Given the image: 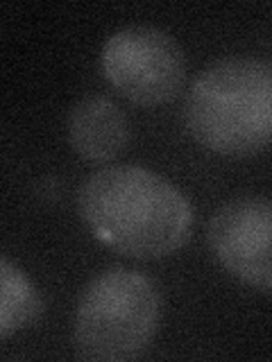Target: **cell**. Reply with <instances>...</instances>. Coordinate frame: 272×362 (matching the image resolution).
<instances>
[{"instance_id": "obj_1", "label": "cell", "mask_w": 272, "mask_h": 362, "mask_svg": "<svg viewBox=\"0 0 272 362\" xmlns=\"http://www.w3.org/2000/svg\"><path fill=\"white\" fill-rule=\"evenodd\" d=\"M77 211L102 245L139 260L175 254L193 231L188 197L141 165H109L89 175L77 190Z\"/></svg>"}, {"instance_id": "obj_2", "label": "cell", "mask_w": 272, "mask_h": 362, "mask_svg": "<svg viewBox=\"0 0 272 362\" xmlns=\"http://www.w3.org/2000/svg\"><path fill=\"white\" fill-rule=\"evenodd\" d=\"M184 120L202 147L225 156L272 145V59L227 57L193 79Z\"/></svg>"}, {"instance_id": "obj_3", "label": "cell", "mask_w": 272, "mask_h": 362, "mask_svg": "<svg viewBox=\"0 0 272 362\" xmlns=\"http://www.w3.org/2000/svg\"><path fill=\"white\" fill-rule=\"evenodd\" d=\"M162 294L139 269L111 267L79 294L73 342L79 358L125 362L145 354L159 331Z\"/></svg>"}, {"instance_id": "obj_4", "label": "cell", "mask_w": 272, "mask_h": 362, "mask_svg": "<svg viewBox=\"0 0 272 362\" xmlns=\"http://www.w3.org/2000/svg\"><path fill=\"white\" fill-rule=\"evenodd\" d=\"M107 82L141 107H162L186 84V54L173 34L152 25L120 28L102 45Z\"/></svg>"}, {"instance_id": "obj_5", "label": "cell", "mask_w": 272, "mask_h": 362, "mask_svg": "<svg viewBox=\"0 0 272 362\" xmlns=\"http://www.w3.org/2000/svg\"><path fill=\"white\" fill-rule=\"evenodd\" d=\"M207 240L227 274L272 292V197L243 195L222 204L209 220Z\"/></svg>"}, {"instance_id": "obj_6", "label": "cell", "mask_w": 272, "mask_h": 362, "mask_svg": "<svg viewBox=\"0 0 272 362\" xmlns=\"http://www.w3.org/2000/svg\"><path fill=\"white\" fill-rule=\"evenodd\" d=\"M68 143L89 163H109L130 147L132 127L125 111L105 95H89L68 111Z\"/></svg>"}, {"instance_id": "obj_7", "label": "cell", "mask_w": 272, "mask_h": 362, "mask_svg": "<svg viewBox=\"0 0 272 362\" xmlns=\"http://www.w3.org/2000/svg\"><path fill=\"white\" fill-rule=\"evenodd\" d=\"M43 299L18 265L9 256L0 258V337L7 339L39 322Z\"/></svg>"}]
</instances>
